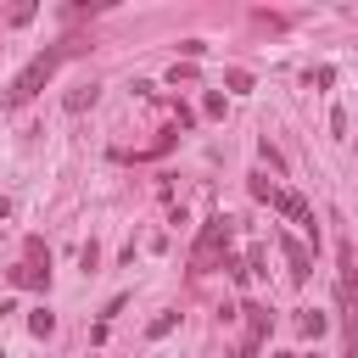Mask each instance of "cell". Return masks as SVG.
<instances>
[{
  "mask_svg": "<svg viewBox=\"0 0 358 358\" xmlns=\"http://www.w3.org/2000/svg\"><path fill=\"white\" fill-rule=\"evenodd\" d=\"M67 56H73V45H45V50H39V56H34V62H28L17 78H11V90H6V106H22V101H34V95L50 84V73H56Z\"/></svg>",
  "mask_w": 358,
  "mask_h": 358,
  "instance_id": "cell-1",
  "label": "cell"
},
{
  "mask_svg": "<svg viewBox=\"0 0 358 358\" xmlns=\"http://www.w3.org/2000/svg\"><path fill=\"white\" fill-rule=\"evenodd\" d=\"M229 229H235V218H207V224H201V235H196V246H190V274H207V268L224 263Z\"/></svg>",
  "mask_w": 358,
  "mask_h": 358,
  "instance_id": "cell-2",
  "label": "cell"
},
{
  "mask_svg": "<svg viewBox=\"0 0 358 358\" xmlns=\"http://www.w3.org/2000/svg\"><path fill=\"white\" fill-rule=\"evenodd\" d=\"M17 291H50V252H45V241H28V257L6 274Z\"/></svg>",
  "mask_w": 358,
  "mask_h": 358,
  "instance_id": "cell-3",
  "label": "cell"
},
{
  "mask_svg": "<svg viewBox=\"0 0 358 358\" xmlns=\"http://www.w3.org/2000/svg\"><path fill=\"white\" fill-rule=\"evenodd\" d=\"M280 252H285V263H291V280H296V285H308V274H313V257H308V246H302L296 235H280Z\"/></svg>",
  "mask_w": 358,
  "mask_h": 358,
  "instance_id": "cell-4",
  "label": "cell"
},
{
  "mask_svg": "<svg viewBox=\"0 0 358 358\" xmlns=\"http://www.w3.org/2000/svg\"><path fill=\"white\" fill-rule=\"evenodd\" d=\"M28 330H34V336H50V330H56V313H50V308H34V313H28Z\"/></svg>",
  "mask_w": 358,
  "mask_h": 358,
  "instance_id": "cell-5",
  "label": "cell"
},
{
  "mask_svg": "<svg viewBox=\"0 0 358 358\" xmlns=\"http://www.w3.org/2000/svg\"><path fill=\"white\" fill-rule=\"evenodd\" d=\"M296 330H302V336H324V313L302 308V313H296Z\"/></svg>",
  "mask_w": 358,
  "mask_h": 358,
  "instance_id": "cell-6",
  "label": "cell"
},
{
  "mask_svg": "<svg viewBox=\"0 0 358 358\" xmlns=\"http://www.w3.org/2000/svg\"><path fill=\"white\" fill-rule=\"evenodd\" d=\"M90 101H95V84H78V90H73V95H67L62 106H67V112H84Z\"/></svg>",
  "mask_w": 358,
  "mask_h": 358,
  "instance_id": "cell-7",
  "label": "cell"
},
{
  "mask_svg": "<svg viewBox=\"0 0 358 358\" xmlns=\"http://www.w3.org/2000/svg\"><path fill=\"white\" fill-rule=\"evenodd\" d=\"M173 324H179V313H157V319H151V324H145V336H151V341H157V336H168V330H173Z\"/></svg>",
  "mask_w": 358,
  "mask_h": 358,
  "instance_id": "cell-8",
  "label": "cell"
},
{
  "mask_svg": "<svg viewBox=\"0 0 358 358\" xmlns=\"http://www.w3.org/2000/svg\"><path fill=\"white\" fill-rule=\"evenodd\" d=\"M224 84L241 95V90H252V73H246V67H229V73H224Z\"/></svg>",
  "mask_w": 358,
  "mask_h": 358,
  "instance_id": "cell-9",
  "label": "cell"
},
{
  "mask_svg": "<svg viewBox=\"0 0 358 358\" xmlns=\"http://www.w3.org/2000/svg\"><path fill=\"white\" fill-rule=\"evenodd\" d=\"M190 78H196V67H190V62H173V73H168V84H190Z\"/></svg>",
  "mask_w": 358,
  "mask_h": 358,
  "instance_id": "cell-10",
  "label": "cell"
},
{
  "mask_svg": "<svg viewBox=\"0 0 358 358\" xmlns=\"http://www.w3.org/2000/svg\"><path fill=\"white\" fill-rule=\"evenodd\" d=\"M252 196H257V201H274V185H268L263 173H252Z\"/></svg>",
  "mask_w": 358,
  "mask_h": 358,
  "instance_id": "cell-11",
  "label": "cell"
},
{
  "mask_svg": "<svg viewBox=\"0 0 358 358\" xmlns=\"http://www.w3.org/2000/svg\"><path fill=\"white\" fill-rule=\"evenodd\" d=\"M78 263H84V274H90V268H95V263H101V246H95V241H90V246H84V252H78Z\"/></svg>",
  "mask_w": 358,
  "mask_h": 358,
  "instance_id": "cell-12",
  "label": "cell"
},
{
  "mask_svg": "<svg viewBox=\"0 0 358 358\" xmlns=\"http://www.w3.org/2000/svg\"><path fill=\"white\" fill-rule=\"evenodd\" d=\"M0 313H11V302H6V296H0Z\"/></svg>",
  "mask_w": 358,
  "mask_h": 358,
  "instance_id": "cell-13",
  "label": "cell"
},
{
  "mask_svg": "<svg viewBox=\"0 0 358 358\" xmlns=\"http://www.w3.org/2000/svg\"><path fill=\"white\" fill-rule=\"evenodd\" d=\"M313 358H319V352H313Z\"/></svg>",
  "mask_w": 358,
  "mask_h": 358,
  "instance_id": "cell-14",
  "label": "cell"
},
{
  "mask_svg": "<svg viewBox=\"0 0 358 358\" xmlns=\"http://www.w3.org/2000/svg\"><path fill=\"white\" fill-rule=\"evenodd\" d=\"M0 358H6V352H0Z\"/></svg>",
  "mask_w": 358,
  "mask_h": 358,
  "instance_id": "cell-15",
  "label": "cell"
}]
</instances>
